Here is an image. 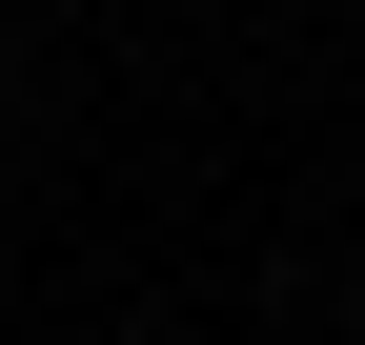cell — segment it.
I'll list each match as a JSON object with an SVG mask.
<instances>
[{
	"mask_svg": "<svg viewBox=\"0 0 365 345\" xmlns=\"http://www.w3.org/2000/svg\"><path fill=\"white\" fill-rule=\"evenodd\" d=\"M0 81H21V21H0Z\"/></svg>",
	"mask_w": 365,
	"mask_h": 345,
	"instance_id": "cell-1",
	"label": "cell"
}]
</instances>
